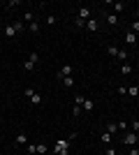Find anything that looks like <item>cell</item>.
<instances>
[{"label": "cell", "instance_id": "cell-8", "mask_svg": "<svg viewBox=\"0 0 139 155\" xmlns=\"http://www.w3.org/2000/svg\"><path fill=\"white\" fill-rule=\"evenodd\" d=\"M16 143H19V146H28V134L26 132H19V134H16Z\"/></svg>", "mask_w": 139, "mask_h": 155}, {"label": "cell", "instance_id": "cell-13", "mask_svg": "<svg viewBox=\"0 0 139 155\" xmlns=\"http://www.w3.org/2000/svg\"><path fill=\"white\" fill-rule=\"evenodd\" d=\"M111 139H114V137L109 134V132H102V137H100V141L104 143V146H109V143H111Z\"/></svg>", "mask_w": 139, "mask_h": 155}, {"label": "cell", "instance_id": "cell-18", "mask_svg": "<svg viewBox=\"0 0 139 155\" xmlns=\"http://www.w3.org/2000/svg\"><path fill=\"white\" fill-rule=\"evenodd\" d=\"M107 23H109V26H116V23H118V16H116V14H107Z\"/></svg>", "mask_w": 139, "mask_h": 155}, {"label": "cell", "instance_id": "cell-23", "mask_svg": "<svg viewBox=\"0 0 139 155\" xmlns=\"http://www.w3.org/2000/svg\"><path fill=\"white\" fill-rule=\"evenodd\" d=\"M56 16H53V14H49V16H46V26H56Z\"/></svg>", "mask_w": 139, "mask_h": 155}, {"label": "cell", "instance_id": "cell-34", "mask_svg": "<svg viewBox=\"0 0 139 155\" xmlns=\"http://www.w3.org/2000/svg\"><path fill=\"white\" fill-rule=\"evenodd\" d=\"M137 9H139V2H137Z\"/></svg>", "mask_w": 139, "mask_h": 155}, {"label": "cell", "instance_id": "cell-12", "mask_svg": "<svg viewBox=\"0 0 139 155\" xmlns=\"http://www.w3.org/2000/svg\"><path fill=\"white\" fill-rule=\"evenodd\" d=\"M28 30L33 32V35H37V32H40V23H37V21H30V23H28Z\"/></svg>", "mask_w": 139, "mask_h": 155}, {"label": "cell", "instance_id": "cell-25", "mask_svg": "<svg viewBox=\"0 0 139 155\" xmlns=\"http://www.w3.org/2000/svg\"><path fill=\"white\" fill-rule=\"evenodd\" d=\"M81 111H84V109H81V107H77V104H74V107H72V116H74V118H77V116H81Z\"/></svg>", "mask_w": 139, "mask_h": 155}, {"label": "cell", "instance_id": "cell-15", "mask_svg": "<svg viewBox=\"0 0 139 155\" xmlns=\"http://www.w3.org/2000/svg\"><path fill=\"white\" fill-rule=\"evenodd\" d=\"M107 53H109V56H111V58H116V56H118V46H114V44H109V46H107Z\"/></svg>", "mask_w": 139, "mask_h": 155}, {"label": "cell", "instance_id": "cell-26", "mask_svg": "<svg viewBox=\"0 0 139 155\" xmlns=\"http://www.w3.org/2000/svg\"><path fill=\"white\" fill-rule=\"evenodd\" d=\"M26 148H28V153H30V155H35V153H37V146H35V143H28Z\"/></svg>", "mask_w": 139, "mask_h": 155}, {"label": "cell", "instance_id": "cell-28", "mask_svg": "<svg viewBox=\"0 0 139 155\" xmlns=\"http://www.w3.org/2000/svg\"><path fill=\"white\" fill-rule=\"evenodd\" d=\"M74 26H77V28H86V21H81V19H74Z\"/></svg>", "mask_w": 139, "mask_h": 155}, {"label": "cell", "instance_id": "cell-11", "mask_svg": "<svg viewBox=\"0 0 139 155\" xmlns=\"http://www.w3.org/2000/svg\"><path fill=\"white\" fill-rule=\"evenodd\" d=\"M121 74H123V77H130V74H132V65L123 63V65H121Z\"/></svg>", "mask_w": 139, "mask_h": 155}, {"label": "cell", "instance_id": "cell-22", "mask_svg": "<svg viewBox=\"0 0 139 155\" xmlns=\"http://www.w3.org/2000/svg\"><path fill=\"white\" fill-rule=\"evenodd\" d=\"M127 95H130V97H137L139 95V88H137V86H130V88H127Z\"/></svg>", "mask_w": 139, "mask_h": 155}, {"label": "cell", "instance_id": "cell-17", "mask_svg": "<svg viewBox=\"0 0 139 155\" xmlns=\"http://www.w3.org/2000/svg\"><path fill=\"white\" fill-rule=\"evenodd\" d=\"M30 102H33L35 107H37V104H42V95H40V93H33V95H30Z\"/></svg>", "mask_w": 139, "mask_h": 155}, {"label": "cell", "instance_id": "cell-5", "mask_svg": "<svg viewBox=\"0 0 139 155\" xmlns=\"http://www.w3.org/2000/svg\"><path fill=\"white\" fill-rule=\"evenodd\" d=\"M72 72H74L72 65H63V67H60V72L56 74V79L60 81V79H65V77H72Z\"/></svg>", "mask_w": 139, "mask_h": 155}, {"label": "cell", "instance_id": "cell-7", "mask_svg": "<svg viewBox=\"0 0 139 155\" xmlns=\"http://www.w3.org/2000/svg\"><path fill=\"white\" fill-rule=\"evenodd\" d=\"M81 109L86 111V114H93V111H95V102H93V100H84V107H81Z\"/></svg>", "mask_w": 139, "mask_h": 155}, {"label": "cell", "instance_id": "cell-16", "mask_svg": "<svg viewBox=\"0 0 139 155\" xmlns=\"http://www.w3.org/2000/svg\"><path fill=\"white\" fill-rule=\"evenodd\" d=\"M60 84L65 86V88H72V86H74V79L72 77H65V79H60Z\"/></svg>", "mask_w": 139, "mask_h": 155}, {"label": "cell", "instance_id": "cell-1", "mask_svg": "<svg viewBox=\"0 0 139 155\" xmlns=\"http://www.w3.org/2000/svg\"><path fill=\"white\" fill-rule=\"evenodd\" d=\"M23 28H28L26 23H23V21H14V23H9V26H5V37L7 39H12V37H16V35H19L21 30H23Z\"/></svg>", "mask_w": 139, "mask_h": 155}, {"label": "cell", "instance_id": "cell-2", "mask_svg": "<svg viewBox=\"0 0 139 155\" xmlns=\"http://www.w3.org/2000/svg\"><path fill=\"white\" fill-rule=\"evenodd\" d=\"M67 148H70V139H58L53 153H56V155H67Z\"/></svg>", "mask_w": 139, "mask_h": 155}, {"label": "cell", "instance_id": "cell-4", "mask_svg": "<svg viewBox=\"0 0 139 155\" xmlns=\"http://www.w3.org/2000/svg\"><path fill=\"white\" fill-rule=\"evenodd\" d=\"M37 60H40V56L33 51L30 56H28V60L23 63V70H26V72H33V70H35V63H37Z\"/></svg>", "mask_w": 139, "mask_h": 155}, {"label": "cell", "instance_id": "cell-33", "mask_svg": "<svg viewBox=\"0 0 139 155\" xmlns=\"http://www.w3.org/2000/svg\"><path fill=\"white\" fill-rule=\"evenodd\" d=\"M107 155H116V148H111V146H107Z\"/></svg>", "mask_w": 139, "mask_h": 155}, {"label": "cell", "instance_id": "cell-29", "mask_svg": "<svg viewBox=\"0 0 139 155\" xmlns=\"http://www.w3.org/2000/svg\"><path fill=\"white\" fill-rule=\"evenodd\" d=\"M21 5V0H9V2H7V7H12V9H14V7H19Z\"/></svg>", "mask_w": 139, "mask_h": 155}, {"label": "cell", "instance_id": "cell-30", "mask_svg": "<svg viewBox=\"0 0 139 155\" xmlns=\"http://www.w3.org/2000/svg\"><path fill=\"white\" fill-rule=\"evenodd\" d=\"M116 58H118V60H127V53H125V51H118V56H116Z\"/></svg>", "mask_w": 139, "mask_h": 155}, {"label": "cell", "instance_id": "cell-27", "mask_svg": "<svg viewBox=\"0 0 139 155\" xmlns=\"http://www.w3.org/2000/svg\"><path fill=\"white\" fill-rule=\"evenodd\" d=\"M46 150H49V148H46L44 143H37V153H40V155H44V153H46Z\"/></svg>", "mask_w": 139, "mask_h": 155}, {"label": "cell", "instance_id": "cell-21", "mask_svg": "<svg viewBox=\"0 0 139 155\" xmlns=\"http://www.w3.org/2000/svg\"><path fill=\"white\" fill-rule=\"evenodd\" d=\"M84 100H86L84 95H74V100H72V102L77 104V107H84Z\"/></svg>", "mask_w": 139, "mask_h": 155}, {"label": "cell", "instance_id": "cell-3", "mask_svg": "<svg viewBox=\"0 0 139 155\" xmlns=\"http://www.w3.org/2000/svg\"><path fill=\"white\" fill-rule=\"evenodd\" d=\"M137 141H139L137 132H127V134L123 137V146H130V148H132V146H137Z\"/></svg>", "mask_w": 139, "mask_h": 155}, {"label": "cell", "instance_id": "cell-20", "mask_svg": "<svg viewBox=\"0 0 139 155\" xmlns=\"http://www.w3.org/2000/svg\"><path fill=\"white\" fill-rule=\"evenodd\" d=\"M130 32H134V35L139 32V19H134L132 23H130Z\"/></svg>", "mask_w": 139, "mask_h": 155}, {"label": "cell", "instance_id": "cell-6", "mask_svg": "<svg viewBox=\"0 0 139 155\" xmlns=\"http://www.w3.org/2000/svg\"><path fill=\"white\" fill-rule=\"evenodd\" d=\"M77 19H81V21L93 19V16H91V9H88V7H79V12H77Z\"/></svg>", "mask_w": 139, "mask_h": 155}, {"label": "cell", "instance_id": "cell-31", "mask_svg": "<svg viewBox=\"0 0 139 155\" xmlns=\"http://www.w3.org/2000/svg\"><path fill=\"white\" fill-rule=\"evenodd\" d=\"M132 132H139V120H132Z\"/></svg>", "mask_w": 139, "mask_h": 155}, {"label": "cell", "instance_id": "cell-10", "mask_svg": "<svg viewBox=\"0 0 139 155\" xmlns=\"http://www.w3.org/2000/svg\"><path fill=\"white\" fill-rule=\"evenodd\" d=\"M104 132H109V134H116V132H118V123H114V120H111V123H107V130H104Z\"/></svg>", "mask_w": 139, "mask_h": 155}, {"label": "cell", "instance_id": "cell-24", "mask_svg": "<svg viewBox=\"0 0 139 155\" xmlns=\"http://www.w3.org/2000/svg\"><path fill=\"white\" fill-rule=\"evenodd\" d=\"M30 21H35L33 19V12H26V14H23V23H30Z\"/></svg>", "mask_w": 139, "mask_h": 155}, {"label": "cell", "instance_id": "cell-32", "mask_svg": "<svg viewBox=\"0 0 139 155\" xmlns=\"http://www.w3.org/2000/svg\"><path fill=\"white\" fill-rule=\"evenodd\" d=\"M127 155H139V148H137V146H132V148H130V153H127Z\"/></svg>", "mask_w": 139, "mask_h": 155}, {"label": "cell", "instance_id": "cell-19", "mask_svg": "<svg viewBox=\"0 0 139 155\" xmlns=\"http://www.w3.org/2000/svg\"><path fill=\"white\" fill-rule=\"evenodd\" d=\"M109 5L114 7V12H123V9H125V5H123V2H109Z\"/></svg>", "mask_w": 139, "mask_h": 155}, {"label": "cell", "instance_id": "cell-9", "mask_svg": "<svg viewBox=\"0 0 139 155\" xmlns=\"http://www.w3.org/2000/svg\"><path fill=\"white\" fill-rule=\"evenodd\" d=\"M86 28H88V32H95V30L100 28V23H98L95 19H88V21H86Z\"/></svg>", "mask_w": 139, "mask_h": 155}, {"label": "cell", "instance_id": "cell-14", "mask_svg": "<svg viewBox=\"0 0 139 155\" xmlns=\"http://www.w3.org/2000/svg\"><path fill=\"white\" fill-rule=\"evenodd\" d=\"M125 42H127V44H134V42H137V35L130 32V30H125Z\"/></svg>", "mask_w": 139, "mask_h": 155}]
</instances>
